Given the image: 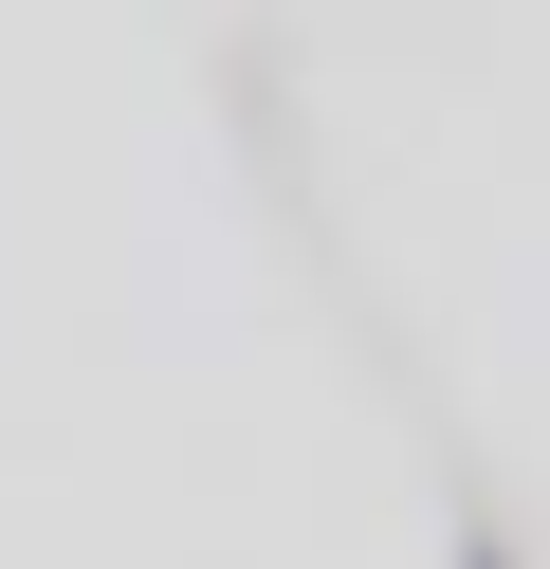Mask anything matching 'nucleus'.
<instances>
[{"instance_id":"1","label":"nucleus","mask_w":550,"mask_h":569,"mask_svg":"<svg viewBox=\"0 0 550 569\" xmlns=\"http://www.w3.org/2000/svg\"><path fill=\"white\" fill-rule=\"evenodd\" d=\"M459 569H513V532H496V515H459Z\"/></svg>"}]
</instances>
